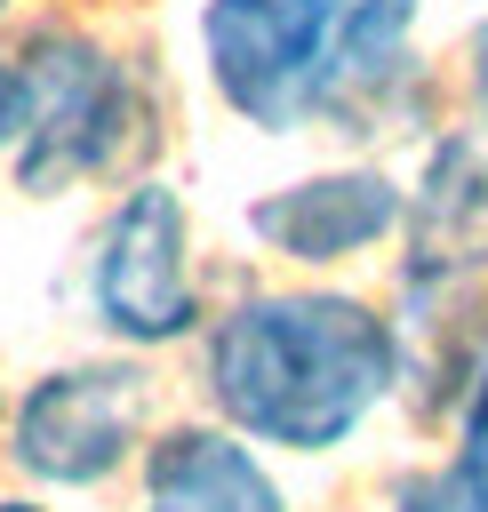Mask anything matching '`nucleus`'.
I'll return each instance as SVG.
<instances>
[{
	"instance_id": "1",
	"label": "nucleus",
	"mask_w": 488,
	"mask_h": 512,
	"mask_svg": "<svg viewBox=\"0 0 488 512\" xmlns=\"http://www.w3.org/2000/svg\"><path fill=\"white\" fill-rule=\"evenodd\" d=\"M208 392L240 440L320 456L400 392V328L328 288L248 296L208 328Z\"/></svg>"
},
{
	"instance_id": "2",
	"label": "nucleus",
	"mask_w": 488,
	"mask_h": 512,
	"mask_svg": "<svg viewBox=\"0 0 488 512\" xmlns=\"http://www.w3.org/2000/svg\"><path fill=\"white\" fill-rule=\"evenodd\" d=\"M136 136H144V96L104 40L72 24H40L0 56V152L24 192H72L120 168Z\"/></svg>"
},
{
	"instance_id": "3",
	"label": "nucleus",
	"mask_w": 488,
	"mask_h": 512,
	"mask_svg": "<svg viewBox=\"0 0 488 512\" xmlns=\"http://www.w3.org/2000/svg\"><path fill=\"white\" fill-rule=\"evenodd\" d=\"M344 0H208L200 8V56L216 96L248 120L288 136L320 112L328 48H336Z\"/></svg>"
},
{
	"instance_id": "4",
	"label": "nucleus",
	"mask_w": 488,
	"mask_h": 512,
	"mask_svg": "<svg viewBox=\"0 0 488 512\" xmlns=\"http://www.w3.org/2000/svg\"><path fill=\"white\" fill-rule=\"evenodd\" d=\"M96 320L120 344H176L200 328V296H192V224L184 200L168 184H136L120 192V208L96 232Z\"/></svg>"
},
{
	"instance_id": "5",
	"label": "nucleus",
	"mask_w": 488,
	"mask_h": 512,
	"mask_svg": "<svg viewBox=\"0 0 488 512\" xmlns=\"http://www.w3.org/2000/svg\"><path fill=\"white\" fill-rule=\"evenodd\" d=\"M136 432H144V376L120 360H80L48 368L16 400L8 448L48 488H96L136 456Z\"/></svg>"
},
{
	"instance_id": "6",
	"label": "nucleus",
	"mask_w": 488,
	"mask_h": 512,
	"mask_svg": "<svg viewBox=\"0 0 488 512\" xmlns=\"http://www.w3.org/2000/svg\"><path fill=\"white\" fill-rule=\"evenodd\" d=\"M408 224V192L376 168H336V176H304V184H280L248 208V232L288 256V264H344L376 240H392Z\"/></svg>"
},
{
	"instance_id": "7",
	"label": "nucleus",
	"mask_w": 488,
	"mask_h": 512,
	"mask_svg": "<svg viewBox=\"0 0 488 512\" xmlns=\"http://www.w3.org/2000/svg\"><path fill=\"white\" fill-rule=\"evenodd\" d=\"M488 272V136H440L408 192V288H456Z\"/></svg>"
},
{
	"instance_id": "8",
	"label": "nucleus",
	"mask_w": 488,
	"mask_h": 512,
	"mask_svg": "<svg viewBox=\"0 0 488 512\" xmlns=\"http://www.w3.org/2000/svg\"><path fill=\"white\" fill-rule=\"evenodd\" d=\"M416 16L424 0H344V24H336V48H328V88H320V112L344 120V136H376L400 96L416 88Z\"/></svg>"
},
{
	"instance_id": "9",
	"label": "nucleus",
	"mask_w": 488,
	"mask_h": 512,
	"mask_svg": "<svg viewBox=\"0 0 488 512\" xmlns=\"http://www.w3.org/2000/svg\"><path fill=\"white\" fill-rule=\"evenodd\" d=\"M144 512H280V488L240 432L176 424L144 448Z\"/></svg>"
},
{
	"instance_id": "10",
	"label": "nucleus",
	"mask_w": 488,
	"mask_h": 512,
	"mask_svg": "<svg viewBox=\"0 0 488 512\" xmlns=\"http://www.w3.org/2000/svg\"><path fill=\"white\" fill-rule=\"evenodd\" d=\"M480 496H488V360L464 376V408H456V456H448Z\"/></svg>"
},
{
	"instance_id": "11",
	"label": "nucleus",
	"mask_w": 488,
	"mask_h": 512,
	"mask_svg": "<svg viewBox=\"0 0 488 512\" xmlns=\"http://www.w3.org/2000/svg\"><path fill=\"white\" fill-rule=\"evenodd\" d=\"M392 512H488V496H480L456 464H440V472H408V480L392 488Z\"/></svg>"
},
{
	"instance_id": "12",
	"label": "nucleus",
	"mask_w": 488,
	"mask_h": 512,
	"mask_svg": "<svg viewBox=\"0 0 488 512\" xmlns=\"http://www.w3.org/2000/svg\"><path fill=\"white\" fill-rule=\"evenodd\" d=\"M0 512H48V504H32V496H0Z\"/></svg>"
},
{
	"instance_id": "13",
	"label": "nucleus",
	"mask_w": 488,
	"mask_h": 512,
	"mask_svg": "<svg viewBox=\"0 0 488 512\" xmlns=\"http://www.w3.org/2000/svg\"><path fill=\"white\" fill-rule=\"evenodd\" d=\"M0 8H8V0H0Z\"/></svg>"
}]
</instances>
